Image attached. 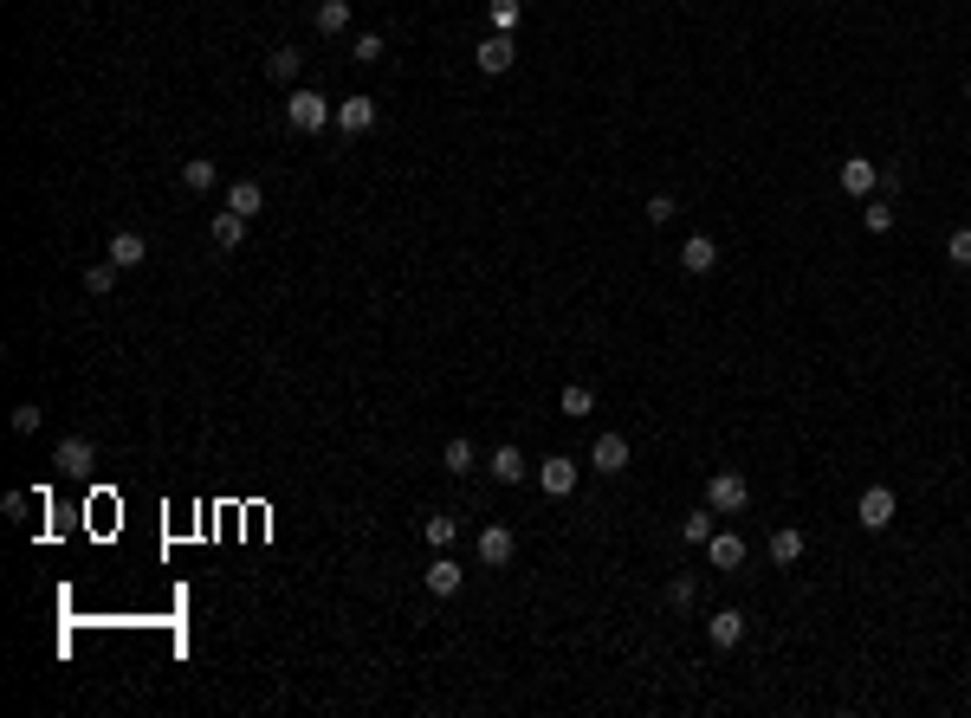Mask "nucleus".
<instances>
[{
  "instance_id": "4468645a",
  "label": "nucleus",
  "mask_w": 971,
  "mask_h": 718,
  "mask_svg": "<svg viewBox=\"0 0 971 718\" xmlns=\"http://www.w3.org/2000/svg\"><path fill=\"white\" fill-rule=\"evenodd\" d=\"M421 583H428V596H460V583H467V570H460L454 557H434Z\"/></svg>"
},
{
  "instance_id": "f3484780",
  "label": "nucleus",
  "mask_w": 971,
  "mask_h": 718,
  "mask_svg": "<svg viewBox=\"0 0 971 718\" xmlns=\"http://www.w3.org/2000/svg\"><path fill=\"white\" fill-rule=\"evenodd\" d=\"M764 550H771L777 570H790V563L803 557V531H797V524H784V531H771V544H764Z\"/></svg>"
},
{
  "instance_id": "0eeeda50",
  "label": "nucleus",
  "mask_w": 971,
  "mask_h": 718,
  "mask_svg": "<svg viewBox=\"0 0 971 718\" xmlns=\"http://www.w3.org/2000/svg\"><path fill=\"white\" fill-rule=\"evenodd\" d=\"M538 486L551 492V499H570V492H577V460H570V453H551V460H538Z\"/></svg>"
},
{
  "instance_id": "f257e3e1",
  "label": "nucleus",
  "mask_w": 971,
  "mask_h": 718,
  "mask_svg": "<svg viewBox=\"0 0 971 718\" xmlns=\"http://www.w3.org/2000/svg\"><path fill=\"white\" fill-rule=\"evenodd\" d=\"M337 117V104L324 98V91H311V85H292V98H285V123H292L298 136H318L324 123Z\"/></svg>"
},
{
  "instance_id": "6e6552de",
  "label": "nucleus",
  "mask_w": 971,
  "mask_h": 718,
  "mask_svg": "<svg viewBox=\"0 0 971 718\" xmlns=\"http://www.w3.org/2000/svg\"><path fill=\"white\" fill-rule=\"evenodd\" d=\"M52 466H59V473H72V479H85L91 466H98V453H91V440H85V434H65V440H59V453H52Z\"/></svg>"
},
{
  "instance_id": "c756f323",
  "label": "nucleus",
  "mask_w": 971,
  "mask_h": 718,
  "mask_svg": "<svg viewBox=\"0 0 971 718\" xmlns=\"http://www.w3.org/2000/svg\"><path fill=\"white\" fill-rule=\"evenodd\" d=\"M641 214H648V227H667V220L680 214V201H674V195H648V207H641Z\"/></svg>"
},
{
  "instance_id": "b1692460",
  "label": "nucleus",
  "mask_w": 971,
  "mask_h": 718,
  "mask_svg": "<svg viewBox=\"0 0 971 718\" xmlns=\"http://www.w3.org/2000/svg\"><path fill=\"white\" fill-rule=\"evenodd\" d=\"M680 537L706 550V537H713V505H700V512H687V518H680Z\"/></svg>"
},
{
  "instance_id": "ddd939ff",
  "label": "nucleus",
  "mask_w": 971,
  "mask_h": 718,
  "mask_svg": "<svg viewBox=\"0 0 971 718\" xmlns=\"http://www.w3.org/2000/svg\"><path fill=\"white\" fill-rule=\"evenodd\" d=\"M590 466H596V473H628V440L622 434H596V447H590Z\"/></svg>"
},
{
  "instance_id": "7ed1b4c3",
  "label": "nucleus",
  "mask_w": 971,
  "mask_h": 718,
  "mask_svg": "<svg viewBox=\"0 0 971 718\" xmlns=\"http://www.w3.org/2000/svg\"><path fill=\"white\" fill-rule=\"evenodd\" d=\"M900 512V499H894V486H861V499H855V518H861V531H887Z\"/></svg>"
},
{
  "instance_id": "39448f33",
  "label": "nucleus",
  "mask_w": 971,
  "mask_h": 718,
  "mask_svg": "<svg viewBox=\"0 0 971 718\" xmlns=\"http://www.w3.org/2000/svg\"><path fill=\"white\" fill-rule=\"evenodd\" d=\"M104 259H111L117 272H136V266L149 259V240H143L136 227H117V233H111V246H104Z\"/></svg>"
},
{
  "instance_id": "f03ea898",
  "label": "nucleus",
  "mask_w": 971,
  "mask_h": 718,
  "mask_svg": "<svg viewBox=\"0 0 971 718\" xmlns=\"http://www.w3.org/2000/svg\"><path fill=\"white\" fill-rule=\"evenodd\" d=\"M706 505H713V512H745V505H751V479L732 473V466L713 473V479H706Z\"/></svg>"
},
{
  "instance_id": "72a5a7b5",
  "label": "nucleus",
  "mask_w": 971,
  "mask_h": 718,
  "mask_svg": "<svg viewBox=\"0 0 971 718\" xmlns=\"http://www.w3.org/2000/svg\"><path fill=\"white\" fill-rule=\"evenodd\" d=\"M13 434H39V402H20V408H13Z\"/></svg>"
},
{
  "instance_id": "2eb2a0df",
  "label": "nucleus",
  "mask_w": 971,
  "mask_h": 718,
  "mask_svg": "<svg viewBox=\"0 0 971 718\" xmlns=\"http://www.w3.org/2000/svg\"><path fill=\"white\" fill-rule=\"evenodd\" d=\"M706 557H713V570H738V563H745V537H738V531H713V537H706Z\"/></svg>"
},
{
  "instance_id": "5701e85b",
  "label": "nucleus",
  "mask_w": 971,
  "mask_h": 718,
  "mask_svg": "<svg viewBox=\"0 0 971 718\" xmlns=\"http://www.w3.org/2000/svg\"><path fill=\"white\" fill-rule=\"evenodd\" d=\"M227 207H234L240 220H253L259 207H266V188H259V182H234V188H227Z\"/></svg>"
},
{
  "instance_id": "a211bd4d",
  "label": "nucleus",
  "mask_w": 971,
  "mask_h": 718,
  "mask_svg": "<svg viewBox=\"0 0 971 718\" xmlns=\"http://www.w3.org/2000/svg\"><path fill=\"white\" fill-rule=\"evenodd\" d=\"M311 26H318V33H350V0H318V7H311Z\"/></svg>"
},
{
  "instance_id": "aec40b11",
  "label": "nucleus",
  "mask_w": 971,
  "mask_h": 718,
  "mask_svg": "<svg viewBox=\"0 0 971 718\" xmlns=\"http://www.w3.org/2000/svg\"><path fill=\"white\" fill-rule=\"evenodd\" d=\"M441 466H447V473H473V466H480V453H473V440L467 434H454V440H447V447H441Z\"/></svg>"
},
{
  "instance_id": "473e14b6",
  "label": "nucleus",
  "mask_w": 971,
  "mask_h": 718,
  "mask_svg": "<svg viewBox=\"0 0 971 718\" xmlns=\"http://www.w3.org/2000/svg\"><path fill=\"white\" fill-rule=\"evenodd\" d=\"M861 220H868V233H894V207H881V201L861 207Z\"/></svg>"
},
{
  "instance_id": "1a4fd4ad",
  "label": "nucleus",
  "mask_w": 971,
  "mask_h": 718,
  "mask_svg": "<svg viewBox=\"0 0 971 718\" xmlns=\"http://www.w3.org/2000/svg\"><path fill=\"white\" fill-rule=\"evenodd\" d=\"M486 473L499 479V486H518V479H531V460L512 447V440H505V447H492V453H486Z\"/></svg>"
},
{
  "instance_id": "412c9836",
  "label": "nucleus",
  "mask_w": 971,
  "mask_h": 718,
  "mask_svg": "<svg viewBox=\"0 0 971 718\" xmlns=\"http://www.w3.org/2000/svg\"><path fill=\"white\" fill-rule=\"evenodd\" d=\"M298 65H305V52H298V46H272L266 52V72L279 78V85H298Z\"/></svg>"
},
{
  "instance_id": "c85d7f7f",
  "label": "nucleus",
  "mask_w": 971,
  "mask_h": 718,
  "mask_svg": "<svg viewBox=\"0 0 971 718\" xmlns=\"http://www.w3.org/2000/svg\"><path fill=\"white\" fill-rule=\"evenodd\" d=\"M382 52H389V46H382V33H357L350 59H357V65H382Z\"/></svg>"
},
{
  "instance_id": "4be33fe9",
  "label": "nucleus",
  "mask_w": 971,
  "mask_h": 718,
  "mask_svg": "<svg viewBox=\"0 0 971 718\" xmlns=\"http://www.w3.org/2000/svg\"><path fill=\"white\" fill-rule=\"evenodd\" d=\"M208 233H214V246H221V253H234V246L246 240V220L234 214V207H221V214H214V227H208Z\"/></svg>"
},
{
  "instance_id": "bb28decb",
  "label": "nucleus",
  "mask_w": 971,
  "mask_h": 718,
  "mask_svg": "<svg viewBox=\"0 0 971 718\" xmlns=\"http://www.w3.org/2000/svg\"><path fill=\"white\" fill-rule=\"evenodd\" d=\"M518 13H525L518 0H486V20H492V33H512V26H518Z\"/></svg>"
},
{
  "instance_id": "dca6fc26",
  "label": "nucleus",
  "mask_w": 971,
  "mask_h": 718,
  "mask_svg": "<svg viewBox=\"0 0 971 718\" xmlns=\"http://www.w3.org/2000/svg\"><path fill=\"white\" fill-rule=\"evenodd\" d=\"M680 266H687V272H693V279H706V272H713V266H719V246H713V240H706V233H693V240H687V246H680Z\"/></svg>"
},
{
  "instance_id": "423d86ee",
  "label": "nucleus",
  "mask_w": 971,
  "mask_h": 718,
  "mask_svg": "<svg viewBox=\"0 0 971 718\" xmlns=\"http://www.w3.org/2000/svg\"><path fill=\"white\" fill-rule=\"evenodd\" d=\"M337 130H344V136H369V130H376V98H363V91H350V98L344 104H337Z\"/></svg>"
},
{
  "instance_id": "393cba45",
  "label": "nucleus",
  "mask_w": 971,
  "mask_h": 718,
  "mask_svg": "<svg viewBox=\"0 0 971 718\" xmlns=\"http://www.w3.org/2000/svg\"><path fill=\"white\" fill-rule=\"evenodd\" d=\"M557 408H564V414H570V421H583V414H590V408H596V395H590V389H583V382H570V389H564V395H557Z\"/></svg>"
},
{
  "instance_id": "9d476101",
  "label": "nucleus",
  "mask_w": 971,
  "mask_h": 718,
  "mask_svg": "<svg viewBox=\"0 0 971 718\" xmlns=\"http://www.w3.org/2000/svg\"><path fill=\"white\" fill-rule=\"evenodd\" d=\"M874 188H881V169H874L868 156H849L842 162V195H855V201H868Z\"/></svg>"
},
{
  "instance_id": "7c9ffc66",
  "label": "nucleus",
  "mask_w": 971,
  "mask_h": 718,
  "mask_svg": "<svg viewBox=\"0 0 971 718\" xmlns=\"http://www.w3.org/2000/svg\"><path fill=\"white\" fill-rule=\"evenodd\" d=\"M693 596H700L693 576H674V583H667V609H693Z\"/></svg>"
},
{
  "instance_id": "f704fd0d",
  "label": "nucleus",
  "mask_w": 971,
  "mask_h": 718,
  "mask_svg": "<svg viewBox=\"0 0 971 718\" xmlns=\"http://www.w3.org/2000/svg\"><path fill=\"white\" fill-rule=\"evenodd\" d=\"M965 98H971V72H965Z\"/></svg>"
},
{
  "instance_id": "6ab92c4d",
  "label": "nucleus",
  "mask_w": 971,
  "mask_h": 718,
  "mask_svg": "<svg viewBox=\"0 0 971 718\" xmlns=\"http://www.w3.org/2000/svg\"><path fill=\"white\" fill-rule=\"evenodd\" d=\"M214 182H221V169H214L208 156H188V162H182V188H188V195H208Z\"/></svg>"
},
{
  "instance_id": "cd10ccee",
  "label": "nucleus",
  "mask_w": 971,
  "mask_h": 718,
  "mask_svg": "<svg viewBox=\"0 0 971 718\" xmlns=\"http://www.w3.org/2000/svg\"><path fill=\"white\" fill-rule=\"evenodd\" d=\"M111 285H117V266H111V259H98V266H85V292H91V298H104Z\"/></svg>"
},
{
  "instance_id": "a878e982",
  "label": "nucleus",
  "mask_w": 971,
  "mask_h": 718,
  "mask_svg": "<svg viewBox=\"0 0 971 718\" xmlns=\"http://www.w3.org/2000/svg\"><path fill=\"white\" fill-rule=\"evenodd\" d=\"M421 537H428L434 550H447V544H454V518H447V512H428V518H421Z\"/></svg>"
},
{
  "instance_id": "20e7f679",
  "label": "nucleus",
  "mask_w": 971,
  "mask_h": 718,
  "mask_svg": "<svg viewBox=\"0 0 971 718\" xmlns=\"http://www.w3.org/2000/svg\"><path fill=\"white\" fill-rule=\"evenodd\" d=\"M473 65H480L486 78H505L518 65V46H512V33H492V39H480L473 46Z\"/></svg>"
},
{
  "instance_id": "2f4dec72",
  "label": "nucleus",
  "mask_w": 971,
  "mask_h": 718,
  "mask_svg": "<svg viewBox=\"0 0 971 718\" xmlns=\"http://www.w3.org/2000/svg\"><path fill=\"white\" fill-rule=\"evenodd\" d=\"M946 259H952V266H965V272H971V227H959V233L946 240Z\"/></svg>"
},
{
  "instance_id": "9b49d317",
  "label": "nucleus",
  "mask_w": 971,
  "mask_h": 718,
  "mask_svg": "<svg viewBox=\"0 0 971 718\" xmlns=\"http://www.w3.org/2000/svg\"><path fill=\"white\" fill-rule=\"evenodd\" d=\"M512 550H518L512 524H486V531H480V563H492V570H505V563H512Z\"/></svg>"
},
{
  "instance_id": "f8f14e48",
  "label": "nucleus",
  "mask_w": 971,
  "mask_h": 718,
  "mask_svg": "<svg viewBox=\"0 0 971 718\" xmlns=\"http://www.w3.org/2000/svg\"><path fill=\"white\" fill-rule=\"evenodd\" d=\"M706 641H713L719 654L738 647V641H745V615H738V609H713V615H706Z\"/></svg>"
}]
</instances>
